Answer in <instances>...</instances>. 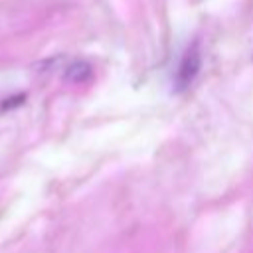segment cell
Returning <instances> with one entry per match:
<instances>
[{
	"label": "cell",
	"instance_id": "obj_1",
	"mask_svg": "<svg viewBox=\"0 0 253 253\" xmlns=\"http://www.w3.org/2000/svg\"><path fill=\"white\" fill-rule=\"evenodd\" d=\"M198 71H200V53H198L196 47H192V49L186 51V55L182 57L180 67L176 71V89L178 91L186 89L194 81V77L198 75Z\"/></svg>",
	"mask_w": 253,
	"mask_h": 253
},
{
	"label": "cell",
	"instance_id": "obj_2",
	"mask_svg": "<svg viewBox=\"0 0 253 253\" xmlns=\"http://www.w3.org/2000/svg\"><path fill=\"white\" fill-rule=\"evenodd\" d=\"M87 75H89V67H87L85 63L73 65V67L69 69V77H71V79H75V81H81V79H85Z\"/></svg>",
	"mask_w": 253,
	"mask_h": 253
}]
</instances>
